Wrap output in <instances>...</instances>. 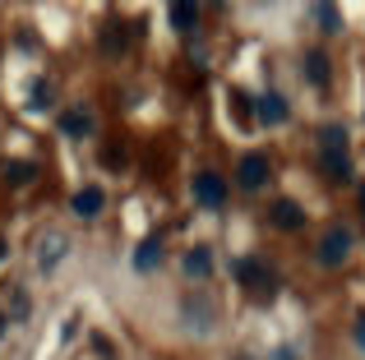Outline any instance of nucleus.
<instances>
[{"instance_id":"nucleus-21","label":"nucleus","mask_w":365,"mask_h":360,"mask_svg":"<svg viewBox=\"0 0 365 360\" xmlns=\"http://www.w3.org/2000/svg\"><path fill=\"white\" fill-rule=\"evenodd\" d=\"M319 148H347V129H342V125H324Z\"/></svg>"},{"instance_id":"nucleus-4","label":"nucleus","mask_w":365,"mask_h":360,"mask_svg":"<svg viewBox=\"0 0 365 360\" xmlns=\"http://www.w3.org/2000/svg\"><path fill=\"white\" fill-rule=\"evenodd\" d=\"M180 324H185L190 333H213V324H217L213 296H185L180 300Z\"/></svg>"},{"instance_id":"nucleus-7","label":"nucleus","mask_w":365,"mask_h":360,"mask_svg":"<svg viewBox=\"0 0 365 360\" xmlns=\"http://www.w3.org/2000/svg\"><path fill=\"white\" fill-rule=\"evenodd\" d=\"M268 222H273L277 231H305V208L296 203V198H273Z\"/></svg>"},{"instance_id":"nucleus-20","label":"nucleus","mask_w":365,"mask_h":360,"mask_svg":"<svg viewBox=\"0 0 365 360\" xmlns=\"http://www.w3.org/2000/svg\"><path fill=\"white\" fill-rule=\"evenodd\" d=\"M102 162H107V171H125V166H130V148H125V144H107V148H102Z\"/></svg>"},{"instance_id":"nucleus-24","label":"nucleus","mask_w":365,"mask_h":360,"mask_svg":"<svg viewBox=\"0 0 365 360\" xmlns=\"http://www.w3.org/2000/svg\"><path fill=\"white\" fill-rule=\"evenodd\" d=\"M356 203H361V217H365V180H361V194H356Z\"/></svg>"},{"instance_id":"nucleus-12","label":"nucleus","mask_w":365,"mask_h":360,"mask_svg":"<svg viewBox=\"0 0 365 360\" xmlns=\"http://www.w3.org/2000/svg\"><path fill=\"white\" fill-rule=\"evenodd\" d=\"M305 79H310L314 88H329V79H333V65H329V55H324V46L305 51Z\"/></svg>"},{"instance_id":"nucleus-23","label":"nucleus","mask_w":365,"mask_h":360,"mask_svg":"<svg viewBox=\"0 0 365 360\" xmlns=\"http://www.w3.org/2000/svg\"><path fill=\"white\" fill-rule=\"evenodd\" d=\"M351 337H356V346H361V351H365V309H361V314H356V328H351Z\"/></svg>"},{"instance_id":"nucleus-25","label":"nucleus","mask_w":365,"mask_h":360,"mask_svg":"<svg viewBox=\"0 0 365 360\" xmlns=\"http://www.w3.org/2000/svg\"><path fill=\"white\" fill-rule=\"evenodd\" d=\"M0 259H5V235H0Z\"/></svg>"},{"instance_id":"nucleus-18","label":"nucleus","mask_w":365,"mask_h":360,"mask_svg":"<svg viewBox=\"0 0 365 360\" xmlns=\"http://www.w3.org/2000/svg\"><path fill=\"white\" fill-rule=\"evenodd\" d=\"M5 180H9V185H28V180H37V162H28V157H9V162H5Z\"/></svg>"},{"instance_id":"nucleus-26","label":"nucleus","mask_w":365,"mask_h":360,"mask_svg":"<svg viewBox=\"0 0 365 360\" xmlns=\"http://www.w3.org/2000/svg\"><path fill=\"white\" fill-rule=\"evenodd\" d=\"M0 337H5V314H0Z\"/></svg>"},{"instance_id":"nucleus-9","label":"nucleus","mask_w":365,"mask_h":360,"mask_svg":"<svg viewBox=\"0 0 365 360\" xmlns=\"http://www.w3.org/2000/svg\"><path fill=\"white\" fill-rule=\"evenodd\" d=\"M319 171L329 176L333 185L351 180V157H347V148H319Z\"/></svg>"},{"instance_id":"nucleus-19","label":"nucleus","mask_w":365,"mask_h":360,"mask_svg":"<svg viewBox=\"0 0 365 360\" xmlns=\"http://www.w3.org/2000/svg\"><path fill=\"white\" fill-rule=\"evenodd\" d=\"M314 23H319L324 33H338V28H342L338 5H333V0H319V5H314Z\"/></svg>"},{"instance_id":"nucleus-11","label":"nucleus","mask_w":365,"mask_h":360,"mask_svg":"<svg viewBox=\"0 0 365 360\" xmlns=\"http://www.w3.org/2000/svg\"><path fill=\"white\" fill-rule=\"evenodd\" d=\"M180 268H185V277H190V282L213 277V250H208V245H195V250L185 254V263H180Z\"/></svg>"},{"instance_id":"nucleus-22","label":"nucleus","mask_w":365,"mask_h":360,"mask_svg":"<svg viewBox=\"0 0 365 360\" xmlns=\"http://www.w3.org/2000/svg\"><path fill=\"white\" fill-rule=\"evenodd\" d=\"M33 88H37V92H33V107H37V111H42V107H46V102H51V83H33Z\"/></svg>"},{"instance_id":"nucleus-15","label":"nucleus","mask_w":365,"mask_h":360,"mask_svg":"<svg viewBox=\"0 0 365 360\" xmlns=\"http://www.w3.org/2000/svg\"><path fill=\"white\" fill-rule=\"evenodd\" d=\"M70 208H74V213H79V217H98L102 208H107V194H102L98 185H83L79 194L70 198Z\"/></svg>"},{"instance_id":"nucleus-3","label":"nucleus","mask_w":365,"mask_h":360,"mask_svg":"<svg viewBox=\"0 0 365 360\" xmlns=\"http://www.w3.org/2000/svg\"><path fill=\"white\" fill-rule=\"evenodd\" d=\"M351 240H356V235H351L347 226H333V231L314 245V263H319V268H338V263H347Z\"/></svg>"},{"instance_id":"nucleus-13","label":"nucleus","mask_w":365,"mask_h":360,"mask_svg":"<svg viewBox=\"0 0 365 360\" xmlns=\"http://www.w3.org/2000/svg\"><path fill=\"white\" fill-rule=\"evenodd\" d=\"M167 18H171L176 33H195V28H199V5H195V0H171Z\"/></svg>"},{"instance_id":"nucleus-1","label":"nucleus","mask_w":365,"mask_h":360,"mask_svg":"<svg viewBox=\"0 0 365 360\" xmlns=\"http://www.w3.org/2000/svg\"><path fill=\"white\" fill-rule=\"evenodd\" d=\"M236 282H241V287L259 300V305H268V300L277 296V287H282V282H277V268H273V263H264L259 254L236 259Z\"/></svg>"},{"instance_id":"nucleus-17","label":"nucleus","mask_w":365,"mask_h":360,"mask_svg":"<svg viewBox=\"0 0 365 360\" xmlns=\"http://www.w3.org/2000/svg\"><path fill=\"white\" fill-rule=\"evenodd\" d=\"M88 129H93V116H88V111H65V116H61V134L65 139H83Z\"/></svg>"},{"instance_id":"nucleus-10","label":"nucleus","mask_w":365,"mask_h":360,"mask_svg":"<svg viewBox=\"0 0 365 360\" xmlns=\"http://www.w3.org/2000/svg\"><path fill=\"white\" fill-rule=\"evenodd\" d=\"M227 107H232V120H236V129H250L259 120V111H255V97H250L245 88H232L227 92Z\"/></svg>"},{"instance_id":"nucleus-5","label":"nucleus","mask_w":365,"mask_h":360,"mask_svg":"<svg viewBox=\"0 0 365 360\" xmlns=\"http://www.w3.org/2000/svg\"><path fill=\"white\" fill-rule=\"evenodd\" d=\"M190 189H195V203L199 208H227V180L217 176V171H199L195 180H190Z\"/></svg>"},{"instance_id":"nucleus-16","label":"nucleus","mask_w":365,"mask_h":360,"mask_svg":"<svg viewBox=\"0 0 365 360\" xmlns=\"http://www.w3.org/2000/svg\"><path fill=\"white\" fill-rule=\"evenodd\" d=\"M158 263H162V235H148V240L134 250V268H139V272H153Z\"/></svg>"},{"instance_id":"nucleus-14","label":"nucleus","mask_w":365,"mask_h":360,"mask_svg":"<svg viewBox=\"0 0 365 360\" xmlns=\"http://www.w3.org/2000/svg\"><path fill=\"white\" fill-rule=\"evenodd\" d=\"M255 111H259V120H264V125H287V102H282V92H273V88L255 102Z\"/></svg>"},{"instance_id":"nucleus-2","label":"nucleus","mask_w":365,"mask_h":360,"mask_svg":"<svg viewBox=\"0 0 365 360\" xmlns=\"http://www.w3.org/2000/svg\"><path fill=\"white\" fill-rule=\"evenodd\" d=\"M130 37H134V28L125 23V18H102V28H98V51L107 55V60H120V55H130Z\"/></svg>"},{"instance_id":"nucleus-6","label":"nucleus","mask_w":365,"mask_h":360,"mask_svg":"<svg viewBox=\"0 0 365 360\" xmlns=\"http://www.w3.org/2000/svg\"><path fill=\"white\" fill-rule=\"evenodd\" d=\"M236 180H241V189H264L268 180H273V166H268L264 153H245L241 162H236Z\"/></svg>"},{"instance_id":"nucleus-8","label":"nucleus","mask_w":365,"mask_h":360,"mask_svg":"<svg viewBox=\"0 0 365 360\" xmlns=\"http://www.w3.org/2000/svg\"><path fill=\"white\" fill-rule=\"evenodd\" d=\"M70 254V240H65L61 231H46L42 240H37V268L42 272H56V263Z\"/></svg>"}]
</instances>
